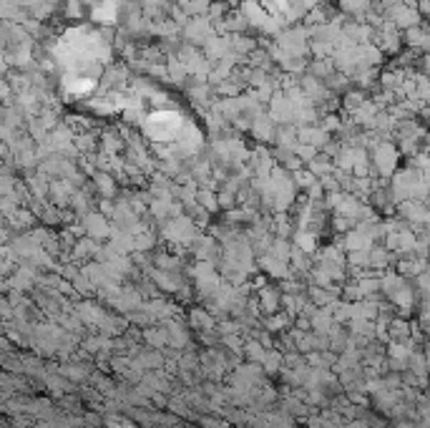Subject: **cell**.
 <instances>
[{"label": "cell", "mask_w": 430, "mask_h": 428, "mask_svg": "<svg viewBox=\"0 0 430 428\" xmlns=\"http://www.w3.org/2000/svg\"><path fill=\"white\" fill-rule=\"evenodd\" d=\"M186 118L179 111L171 109H153L151 114H146V121L141 126V133L151 144H174L184 133Z\"/></svg>", "instance_id": "obj_1"}, {"label": "cell", "mask_w": 430, "mask_h": 428, "mask_svg": "<svg viewBox=\"0 0 430 428\" xmlns=\"http://www.w3.org/2000/svg\"><path fill=\"white\" fill-rule=\"evenodd\" d=\"M212 36H217V30H214V23L209 21L206 15H202V18H191V21L182 28L184 43L199 45V48H204V43Z\"/></svg>", "instance_id": "obj_5"}, {"label": "cell", "mask_w": 430, "mask_h": 428, "mask_svg": "<svg viewBox=\"0 0 430 428\" xmlns=\"http://www.w3.org/2000/svg\"><path fill=\"white\" fill-rule=\"evenodd\" d=\"M428 28H430V15H428Z\"/></svg>", "instance_id": "obj_11"}, {"label": "cell", "mask_w": 430, "mask_h": 428, "mask_svg": "<svg viewBox=\"0 0 430 428\" xmlns=\"http://www.w3.org/2000/svg\"><path fill=\"white\" fill-rule=\"evenodd\" d=\"M402 43H405V48H410V51L416 53H430V28L428 25H413V28L402 30Z\"/></svg>", "instance_id": "obj_7"}, {"label": "cell", "mask_w": 430, "mask_h": 428, "mask_svg": "<svg viewBox=\"0 0 430 428\" xmlns=\"http://www.w3.org/2000/svg\"><path fill=\"white\" fill-rule=\"evenodd\" d=\"M367 98H370V91H363V89H355V86H352L350 91H345L343 94V114H352V111L360 109Z\"/></svg>", "instance_id": "obj_10"}, {"label": "cell", "mask_w": 430, "mask_h": 428, "mask_svg": "<svg viewBox=\"0 0 430 428\" xmlns=\"http://www.w3.org/2000/svg\"><path fill=\"white\" fill-rule=\"evenodd\" d=\"M80 229H83V235H88V237H109L111 235L109 222L103 220L98 212L83 214V217H80Z\"/></svg>", "instance_id": "obj_9"}, {"label": "cell", "mask_w": 430, "mask_h": 428, "mask_svg": "<svg viewBox=\"0 0 430 428\" xmlns=\"http://www.w3.org/2000/svg\"><path fill=\"white\" fill-rule=\"evenodd\" d=\"M400 159L402 154L398 151L395 141H380L378 147L370 151V162H372V177L380 179H390L395 171L400 169Z\"/></svg>", "instance_id": "obj_2"}, {"label": "cell", "mask_w": 430, "mask_h": 428, "mask_svg": "<svg viewBox=\"0 0 430 428\" xmlns=\"http://www.w3.org/2000/svg\"><path fill=\"white\" fill-rule=\"evenodd\" d=\"M372 43L378 45L385 56H393V58H398L402 53V48H405V43H402V30L395 28L390 21H387L383 28H378L372 33Z\"/></svg>", "instance_id": "obj_3"}, {"label": "cell", "mask_w": 430, "mask_h": 428, "mask_svg": "<svg viewBox=\"0 0 430 428\" xmlns=\"http://www.w3.org/2000/svg\"><path fill=\"white\" fill-rule=\"evenodd\" d=\"M385 18L393 23L398 30H408V28H413V25H420V23H423L420 10H418V8L405 6V3H398V6L390 8V10L385 13Z\"/></svg>", "instance_id": "obj_6"}, {"label": "cell", "mask_w": 430, "mask_h": 428, "mask_svg": "<svg viewBox=\"0 0 430 428\" xmlns=\"http://www.w3.org/2000/svg\"><path fill=\"white\" fill-rule=\"evenodd\" d=\"M277 129H279V126L272 121L270 114H262L259 118H255V121H252V129H249V133H252V136H255L259 144H275Z\"/></svg>", "instance_id": "obj_8"}, {"label": "cell", "mask_w": 430, "mask_h": 428, "mask_svg": "<svg viewBox=\"0 0 430 428\" xmlns=\"http://www.w3.org/2000/svg\"><path fill=\"white\" fill-rule=\"evenodd\" d=\"M267 114H270L272 121L277 126L294 124V121H297V104L287 96L285 91H277L275 98L270 101V106H267Z\"/></svg>", "instance_id": "obj_4"}]
</instances>
